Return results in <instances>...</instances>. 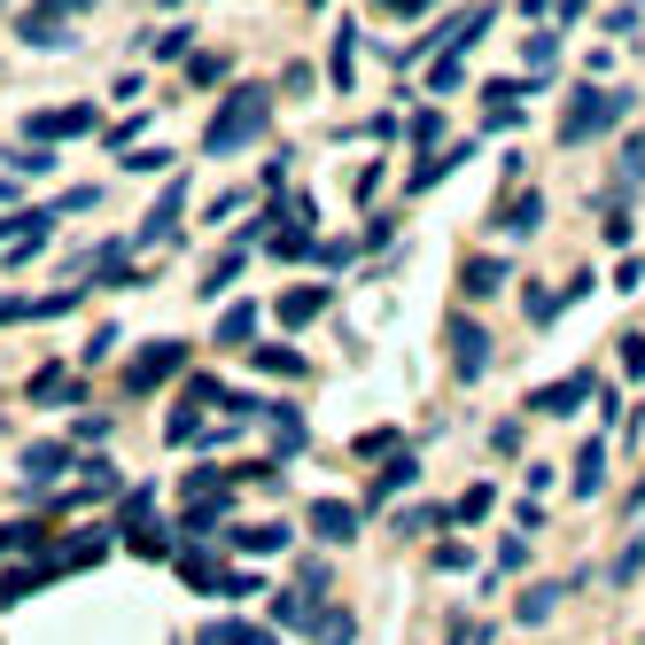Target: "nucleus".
<instances>
[{
    "label": "nucleus",
    "instance_id": "nucleus-1",
    "mask_svg": "<svg viewBox=\"0 0 645 645\" xmlns=\"http://www.w3.org/2000/svg\"><path fill=\"white\" fill-rule=\"evenodd\" d=\"M264 133H272V86H234L226 110L203 125V148H211V156H241V148H257Z\"/></svg>",
    "mask_w": 645,
    "mask_h": 645
},
{
    "label": "nucleus",
    "instance_id": "nucleus-2",
    "mask_svg": "<svg viewBox=\"0 0 645 645\" xmlns=\"http://www.w3.org/2000/svg\"><path fill=\"white\" fill-rule=\"evenodd\" d=\"M622 110H630V94H622V86H607V94H599V78H584L576 94H568L561 140H568V148H584L591 133H614V125H622Z\"/></svg>",
    "mask_w": 645,
    "mask_h": 645
},
{
    "label": "nucleus",
    "instance_id": "nucleus-3",
    "mask_svg": "<svg viewBox=\"0 0 645 645\" xmlns=\"http://www.w3.org/2000/svg\"><path fill=\"white\" fill-rule=\"evenodd\" d=\"M94 9V0H32V9L16 16V32L32 39V47H70V24Z\"/></svg>",
    "mask_w": 645,
    "mask_h": 645
},
{
    "label": "nucleus",
    "instance_id": "nucleus-4",
    "mask_svg": "<svg viewBox=\"0 0 645 645\" xmlns=\"http://www.w3.org/2000/svg\"><path fill=\"white\" fill-rule=\"evenodd\" d=\"M179 365H188V342H148L133 365H125V397H148L156 382H171Z\"/></svg>",
    "mask_w": 645,
    "mask_h": 645
},
{
    "label": "nucleus",
    "instance_id": "nucleus-5",
    "mask_svg": "<svg viewBox=\"0 0 645 645\" xmlns=\"http://www.w3.org/2000/svg\"><path fill=\"white\" fill-rule=\"evenodd\" d=\"M443 335H451V374H459V382H475L483 365H490V335H483V319L451 312V327H443Z\"/></svg>",
    "mask_w": 645,
    "mask_h": 645
},
{
    "label": "nucleus",
    "instance_id": "nucleus-6",
    "mask_svg": "<svg viewBox=\"0 0 645 645\" xmlns=\"http://www.w3.org/2000/svg\"><path fill=\"white\" fill-rule=\"evenodd\" d=\"M94 125H102V117L86 110V102H63V110H32V125H24V133H32L39 148H55V140H78V133H94Z\"/></svg>",
    "mask_w": 645,
    "mask_h": 645
},
{
    "label": "nucleus",
    "instance_id": "nucleus-7",
    "mask_svg": "<svg viewBox=\"0 0 645 645\" xmlns=\"http://www.w3.org/2000/svg\"><path fill=\"white\" fill-rule=\"evenodd\" d=\"M0 234H9V241H0V264H24V257H39V249H47L55 218H47V211H24V218H9Z\"/></svg>",
    "mask_w": 645,
    "mask_h": 645
},
{
    "label": "nucleus",
    "instance_id": "nucleus-8",
    "mask_svg": "<svg viewBox=\"0 0 645 645\" xmlns=\"http://www.w3.org/2000/svg\"><path fill=\"white\" fill-rule=\"evenodd\" d=\"M544 226V195H529V188H513L506 203H498V218H490V234H506V241H521V234H536Z\"/></svg>",
    "mask_w": 645,
    "mask_h": 645
},
{
    "label": "nucleus",
    "instance_id": "nucleus-9",
    "mask_svg": "<svg viewBox=\"0 0 645 645\" xmlns=\"http://www.w3.org/2000/svg\"><path fill=\"white\" fill-rule=\"evenodd\" d=\"M179 203H188V179H179V171H171V179H163V203L148 211V226H140L133 241H140V249H156V241H171V234H179Z\"/></svg>",
    "mask_w": 645,
    "mask_h": 645
},
{
    "label": "nucleus",
    "instance_id": "nucleus-10",
    "mask_svg": "<svg viewBox=\"0 0 645 645\" xmlns=\"http://www.w3.org/2000/svg\"><path fill=\"white\" fill-rule=\"evenodd\" d=\"M599 389V374H568V382H552V389H536L529 397V412H544V420H561V412H576L584 397Z\"/></svg>",
    "mask_w": 645,
    "mask_h": 645
},
{
    "label": "nucleus",
    "instance_id": "nucleus-11",
    "mask_svg": "<svg viewBox=\"0 0 645 645\" xmlns=\"http://www.w3.org/2000/svg\"><path fill=\"white\" fill-rule=\"evenodd\" d=\"M63 312H78V288H63V296H0V327H16V319H63Z\"/></svg>",
    "mask_w": 645,
    "mask_h": 645
},
{
    "label": "nucleus",
    "instance_id": "nucleus-12",
    "mask_svg": "<svg viewBox=\"0 0 645 645\" xmlns=\"http://www.w3.org/2000/svg\"><path fill=\"white\" fill-rule=\"evenodd\" d=\"M467 156H475V140H459V148H443V156H420V163L405 171V188H412V195H428V188H435V179H451V171H459V163H467Z\"/></svg>",
    "mask_w": 645,
    "mask_h": 645
},
{
    "label": "nucleus",
    "instance_id": "nucleus-13",
    "mask_svg": "<svg viewBox=\"0 0 645 645\" xmlns=\"http://www.w3.org/2000/svg\"><path fill=\"white\" fill-rule=\"evenodd\" d=\"M312 536H319V544H350V536H358V506L319 498V506H312Z\"/></svg>",
    "mask_w": 645,
    "mask_h": 645
},
{
    "label": "nucleus",
    "instance_id": "nucleus-14",
    "mask_svg": "<svg viewBox=\"0 0 645 645\" xmlns=\"http://www.w3.org/2000/svg\"><path fill=\"white\" fill-rule=\"evenodd\" d=\"M327 296H335V288H319V281H304V288H288L281 304H272V312H281V327H312V319L327 312Z\"/></svg>",
    "mask_w": 645,
    "mask_h": 645
},
{
    "label": "nucleus",
    "instance_id": "nucleus-15",
    "mask_svg": "<svg viewBox=\"0 0 645 645\" xmlns=\"http://www.w3.org/2000/svg\"><path fill=\"white\" fill-rule=\"evenodd\" d=\"M420 483V459H389V467L374 475V483H365V498H374V506H389V498H405Z\"/></svg>",
    "mask_w": 645,
    "mask_h": 645
},
{
    "label": "nucleus",
    "instance_id": "nucleus-16",
    "mask_svg": "<svg viewBox=\"0 0 645 645\" xmlns=\"http://www.w3.org/2000/svg\"><path fill=\"white\" fill-rule=\"evenodd\" d=\"M117 483H125L117 467H86V475H78V483H70L55 506H94V498H117Z\"/></svg>",
    "mask_w": 645,
    "mask_h": 645
},
{
    "label": "nucleus",
    "instance_id": "nucleus-17",
    "mask_svg": "<svg viewBox=\"0 0 645 645\" xmlns=\"http://www.w3.org/2000/svg\"><path fill=\"white\" fill-rule=\"evenodd\" d=\"M459 288H467L475 304L498 296V288H506V264H498V257H467V264H459Z\"/></svg>",
    "mask_w": 645,
    "mask_h": 645
},
{
    "label": "nucleus",
    "instance_id": "nucleus-18",
    "mask_svg": "<svg viewBox=\"0 0 645 645\" xmlns=\"http://www.w3.org/2000/svg\"><path fill=\"white\" fill-rule=\"evenodd\" d=\"M171 561H179V576H188L195 591H218V584H226V576H218V561H211L203 544H171Z\"/></svg>",
    "mask_w": 645,
    "mask_h": 645
},
{
    "label": "nucleus",
    "instance_id": "nucleus-19",
    "mask_svg": "<svg viewBox=\"0 0 645 645\" xmlns=\"http://www.w3.org/2000/svg\"><path fill=\"white\" fill-rule=\"evenodd\" d=\"M599 483H607V443L591 435V443L576 451V498H599Z\"/></svg>",
    "mask_w": 645,
    "mask_h": 645
},
{
    "label": "nucleus",
    "instance_id": "nucleus-20",
    "mask_svg": "<svg viewBox=\"0 0 645 645\" xmlns=\"http://www.w3.org/2000/svg\"><path fill=\"white\" fill-rule=\"evenodd\" d=\"M63 467H70V451H63V443H32V451H24V475H32V490H39V483H55Z\"/></svg>",
    "mask_w": 645,
    "mask_h": 645
},
{
    "label": "nucleus",
    "instance_id": "nucleus-21",
    "mask_svg": "<svg viewBox=\"0 0 645 645\" xmlns=\"http://www.w3.org/2000/svg\"><path fill=\"white\" fill-rule=\"evenodd\" d=\"M350 70H358V24H335V55H327V78H335V86H350Z\"/></svg>",
    "mask_w": 645,
    "mask_h": 645
},
{
    "label": "nucleus",
    "instance_id": "nucleus-22",
    "mask_svg": "<svg viewBox=\"0 0 645 645\" xmlns=\"http://www.w3.org/2000/svg\"><path fill=\"white\" fill-rule=\"evenodd\" d=\"M264 420H272V443H281V451H304V443H312V428H304V412H288V405H272Z\"/></svg>",
    "mask_w": 645,
    "mask_h": 645
},
{
    "label": "nucleus",
    "instance_id": "nucleus-23",
    "mask_svg": "<svg viewBox=\"0 0 645 645\" xmlns=\"http://www.w3.org/2000/svg\"><path fill=\"white\" fill-rule=\"evenodd\" d=\"M249 335H257V304H234V312L218 319V350H241Z\"/></svg>",
    "mask_w": 645,
    "mask_h": 645
},
{
    "label": "nucleus",
    "instance_id": "nucleus-24",
    "mask_svg": "<svg viewBox=\"0 0 645 645\" xmlns=\"http://www.w3.org/2000/svg\"><path fill=\"white\" fill-rule=\"evenodd\" d=\"M312 637H319V645H350V637H358V622H350L342 607H319V614H312Z\"/></svg>",
    "mask_w": 645,
    "mask_h": 645
},
{
    "label": "nucleus",
    "instance_id": "nucleus-25",
    "mask_svg": "<svg viewBox=\"0 0 645 645\" xmlns=\"http://www.w3.org/2000/svg\"><path fill=\"white\" fill-rule=\"evenodd\" d=\"M249 358H257V374H288V382L304 374V358H296L288 342H264V350H249Z\"/></svg>",
    "mask_w": 645,
    "mask_h": 645
},
{
    "label": "nucleus",
    "instance_id": "nucleus-26",
    "mask_svg": "<svg viewBox=\"0 0 645 645\" xmlns=\"http://www.w3.org/2000/svg\"><path fill=\"white\" fill-rule=\"evenodd\" d=\"M552 55H561V39H552V32H529V47H521V63H529V78H536V86L552 78Z\"/></svg>",
    "mask_w": 645,
    "mask_h": 645
},
{
    "label": "nucleus",
    "instance_id": "nucleus-27",
    "mask_svg": "<svg viewBox=\"0 0 645 645\" xmlns=\"http://www.w3.org/2000/svg\"><path fill=\"white\" fill-rule=\"evenodd\" d=\"M148 513H156V490H125V498H117V529H125V536L148 529Z\"/></svg>",
    "mask_w": 645,
    "mask_h": 645
},
{
    "label": "nucleus",
    "instance_id": "nucleus-28",
    "mask_svg": "<svg viewBox=\"0 0 645 645\" xmlns=\"http://www.w3.org/2000/svg\"><path fill=\"white\" fill-rule=\"evenodd\" d=\"M203 645H272V637H264L257 622H211V630H203Z\"/></svg>",
    "mask_w": 645,
    "mask_h": 645
},
{
    "label": "nucleus",
    "instance_id": "nucleus-29",
    "mask_svg": "<svg viewBox=\"0 0 645 645\" xmlns=\"http://www.w3.org/2000/svg\"><path fill=\"white\" fill-rule=\"evenodd\" d=\"M234 544H241V552H281L288 529H281V521H257V529H234Z\"/></svg>",
    "mask_w": 645,
    "mask_h": 645
},
{
    "label": "nucleus",
    "instance_id": "nucleus-30",
    "mask_svg": "<svg viewBox=\"0 0 645 645\" xmlns=\"http://www.w3.org/2000/svg\"><path fill=\"white\" fill-rule=\"evenodd\" d=\"M552 607H561V584H529V591H521V607H513V614H521V622H544V614H552Z\"/></svg>",
    "mask_w": 645,
    "mask_h": 645
},
{
    "label": "nucleus",
    "instance_id": "nucleus-31",
    "mask_svg": "<svg viewBox=\"0 0 645 645\" xmlns=\"http://www.w3.org/2000/svg\"><path fill=\"white\" fill-rule=\"evenodd\" d=\"M32 397L39 405H63V397H78V382L63 374V365H47V374H32Z\"/></svg>",
    "mask_w": 645,
    "mask_h": 645
},
{
    "label": "nucleus",
    "instance_id": "nucleus-32",
    "mask_svg": "<svg viewBox=\"0 0 645 645\" xmlns=\"http://www.w3.org/2000/svg\"><path fill=\"white\" fill-rule=\"evenodd\" d=\"M637 568H645V536H630V544L614 552V568H607V584H630Z\"/></svg>",
    "mask_w": 645,
    "mask_h": 645
},
{
    "label": "nucleus",
    "instance_id": "nucleus-33",
    "mask_svg": "<svg viewBox=\"0 0 645 645\" xmlns=\"http://www.w3.org/2000/svg\"><path fill=\"white\" fill-rule=\"evenodd\" d=\"M234 272H241V249H226V257L203 272V296H226V281H234Z\"/></svg>",
    "mask_w": 645,
    "mask_h": 645
},
{
    "label": "nucleus",
    "instance_id": "nucleus-34",
    "mask_svg": "<svg viewBox=\"0 0 645 645\" xmlns=\"http://www.w3.org/2000/svg\"><path fill=\"white\" fill-rule=\"evenodd\" d=\"M125 544L140 552V561H163V552H171V529H133Z\"/></svg>",
    "mask_w": 645,
    "mask_h": 645
},
{
    "label": "nucleus",
    "instance_id": "nucleus-35",
    "mask_svg": "<svg viewBox=\"0 0 645 645\" xmlns=\"http://www.w3.org/2000/svg\"><path fill=\"white\" fill-rule=\"evenodd\" d=\"M443 140V110H412V148H435Z\"/></svg>",
    "mask_w": 645,
    "mask_h": 645
},
{
    "label": "nucleus",
    "instance_id": "nucleus-36",
    "mask_svg": "<svg viewBox=\"0 0 645 645\" xmlns=\"http://www.w3.org/2000/svg\"><path fill=\"white\" fill-rule=\"evenodd\" d=\"M459 78H467V55H443V63L428 70V86H435V94H451V86H459Z\"/></svg>",
    "mask_w": 645,
    "mask_h": 645
},
{
    "label": "nucleus",
    "instance_id": "nucleus-37",
    "mask_svg": "<svg viewBox=\"0 0 645 645\" xmlns=\"http://www.w3.org/2000/svg\"><path fill=\"white\" fill-rule=\"evenodd\" d=\"M490 506H498V490H490V483H475V490H467V498H459V521H483V513H490Z\"/></svg>",
    "mask_w": 645,
    "mask_h": 645
},
{
    "label": "nucleus",
    "instance_id": "nucleus-38",
    "mask_svg": "<svg viewBox=\"0 0 645 645\" xmlns=\"http://www.w3.org/2000/svg\"><path fill=\"white\" fill-rule=\"evenodd\" d=\"M397 451V428H374V435H358V459H389Z\"/></svg>",
    "mask_w": 645,
    "mask_h": 645
},
{
    "label": "nucleus",
    "instance_id": "nucleus-39",
    "mask_svg": "<svg viewBox=\"0 0 645 645\" xmlns=\"http://www.w3.org/2000/svg\"><path fill=\"white\" fill-rule=\"evenodd\" d=\"M622 374L645 382V335H622Z\"/></svg>",
    "mask_w": 645,
    "mask_h": 645
},
{
    "label": "nucleus",
    "instance_id": "nucleus-40",
    "mask_svg": "<svg viewBox=\"0 0 645 645\" xmlns=\"http://www.w3.org/2000/svg\"><path fill=\"white\" fill-rule=\"evenodd\" d=\"M188 78H195V86H218V78H226V63H218V55H195V63H188Z\"/></svg>",
    "mask_w": 645,
    "mask_h": 645
},
{
    "label": "nucleus",
    "instance_id": "nucleus-41",
    "mask_svg": "<svg viewBox=\"0 0 645 645\" xmlns=\"http://www.w3.org/2000/svg\"><path fill=\"white\" fill-rule=\"evenodd\" d=\"M529 529H544V506H536V498L513 506V536H529Z\"/></svg>",
    "mask_w": 645,
    "mask_h": 645
},
{
    "label": "nucleus",
    "instance_id": "nucleus-42",
    "mask_svg": "<svg viewBox=\"0 0 645 645\" xmlns=\"http://www.w3.org/2000/svg\"><path fill=\"white\" fill-rule=\"evenodd\" d=\"M498 568H529V536H506L498 544Z\"/></svg>",
    "mask_w": 645,
    "mask_h": 645
},
{
    "label": "nucleus",
    "instance_id": "nucleus-43",
    "mask_svg": "<svg viewBox=\"0 0 645 645\" xmlns=\"http://www.w3.org/2000/svg\"><path fill=\"white\" fill-rule=\"evenodd\" d=\"M382 9H389V16H428L435 0H382Z\"/></svg>",
    "mask_w": 645,
    "mask_h": 645
},
{
    "label": "nucleus",
    "instance_id": "nucleus-44",
    "mask_svg": "<svg viewBox=\"0 0 645 645\" xmlns=\"http://www.w3.org/2000/svg\"><path fill=\"white\" fill-rule=\"evenodd\" d=\"M637 506H645V475H637V483H630V513H637Z\"/></svg>",
    "mask_w": 645,
    "mask_h": 645
},
{
    "label": "nucleus",
    "instance_id": "nucleus-45",
    "mask_svg": "<svg viewBox=\"0 0 645 645\" xmlns=\"http://www.w3.org/2000/svg\"><path fill=\"white\" fill-rule=\"evenodd\" d=\"M576 9H584V0H561V16H576Z\"/></svg>",
    "mask_w": 645,
    "mask_h": 645
},
{
    "label": "nucleus",
    "instance_id": "nucleus-46",
    "mask_svg": "<svg viewBox=\"0 0 645 645\" xmlns=\"http://www.w3.org/2000/svg\"><path fill=\"white\" fill-rule=\"evenodd\" d=\"M304 9H319V0H304Z\"/></svg>",
    "mask_w": 645,
    "mask_h": 645
}]
</instances>
